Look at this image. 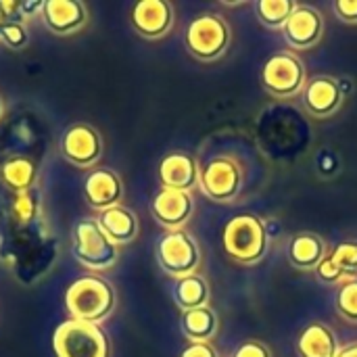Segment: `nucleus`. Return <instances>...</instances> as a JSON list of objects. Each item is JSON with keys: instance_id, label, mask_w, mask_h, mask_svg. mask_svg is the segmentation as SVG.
Listing matches in <instances>:
<instances>
[{"instance_id": "obj_1", "label": "nucleus", "mask_w": 357, "mask_h": 357, "mask_svg": "<svg viewBox=\"0 0 357 357\" xmlns=\"http://www.w3.org/2000/svg\"><path fill=\"white\" fill-rule=\"evenodd\" d=\"M117 305L115 289L100 276H82L65 291V310L71 320L100 324Z\"/></svg>"}, {"instance_id": "obj_2", "label": "nucleus", "mask_w": 357, "mask_h": 357, "mask_svg": "<svg viewBox=\"0 0 357 357\" xmlns=\"http://www.w3.org/2000/svg\"><path fill=\"white\" fill-rule=\"evenodd\" d=\"M222 245L226 255L241 266L259 264L270 249V234L266 224L251 213L234 215L224 226Z\"/></svg>"}, {"instance_id": "obj_3", "label": "nucleus", "mask_w": 357, "mask_h": 357, "mask_svg": "<svg viewBox=\"0 0 357 357\" xmlns=\"http://www.w3.org/2000/svg\"><path fill=\"white\" fill-rule=\"evenodd\" d=\"M71 253L82 268L92 272L111 270L119 259V247L102 232L96 218L75 222L71 232Z\"/></svg>"}, {"instance_id": "obj_4", "label": "nucleus", "mask_w": 357, "mask_h": 357, "mask_svg": "<svg viewBox=\"0 0 357 357\" xmlns=\"http://www.w3.org/2000/svg\"><path fill=\"white\" fill-rule=\"evenodd\" d=\"M54 357H111V341L100 324L65 320L52 333Z\"/></svg>"}, {"instance_id": "obj_5", "label": "nucleus", "mask_w": 357, "mask_h": 357, "mask_svg": "<svg viewBox=\"0 0 357 357\" xmlns=\"http://www.w3.org/2000/svg\"><path fill=\"white\" fill-rule=\"evenodd\" d=\"M232 29L218 13H203L195 17L184 33L186 50L201 63H213L228 52Z\"/></svg>"}, {"instance_id": "obj_6", "label": "nucleus", "mask_w": 357, "mask_h": 357, "mask_svg": "<svg viewBox=\"0 0 357 357\" xmlns=\"http://www.w3.org/2000/svg\"><path fill=\"white\" fill-rule=\"evenodd\" d=\"M259 82L274 98H293L307 84L305 65L295 52H276L261 65Z\"/></svg>"}, {"instance_id": "obj_7", "label": "nucleus", "mask_w": 357, "mask_h": 357, "mask_svg": "<svg viewBox=\"0 0 357 357\" xmlns=\"http://www.w3.org/2000/svg\"><path fill=\"white\" fill-rule=\"evenodd\" d=\"M155 255L159 268L176 280L197 274L201 266V249L197 241L184 230L163 234L157 243Z\"/></svg>"}, {"instance_id": "obj_8", "label": "nucleus", "mask_w": 357, "mask_h": 357, "mask_svg": "<svg viewBox=\"0 0 357 357\" xmlns=\"http://www.w3.org/2000/svg\"><path fill=\"white\" fill-rule=\"evenodd\" d=\"M201 192L213 203H232L243 190V169L232 157H213L199 172Z\"/></svg>"}, {"instance_id": "obj_9", "label": "nucleus", "mask_w": 357, "mask_h": 357, "mask_svg": "<svg viewBox=\"0 0 357 357\" xmlns=\"http://www.w3.org/2000/svg\"><path fill=\"white\" fill-rule=\"evenodd\" d=\"M61 155L75 167H94L102 157V138L98 130L88 123L67 128L61 138Z\"/></svg>"}, {"instance_id": "obj_10", "label": "nucleus", "mask_w": 357, "mask_h": 357, "mask_svg": "<svg viewBox=\"0 0 357 357\" xmlns=\"http://www.w3.org/2000/svg\"><path fill=\"white\" fill-rule=\"evenodd\" d=\"M130 23L140 38L161 40L172 31L176 10L167 0H140L130 10Z\"/></svg>"}, {"instance_id": "obj_11", "label": "nucleus", "mask_w": 357, "mask_h": 357, "mask_svg": "<svg viewBox=\"0 0 357 357\" xmlns=\"http://www.w3.org/2000/svg\"><path fill=\"white\" fill-rule=\"evenodd\" d=\"M345 88L333 75H316L303 88V107L316 119L333 117L345 102Z\"/></svg>"}, {"instance_id": "obj_12", "label": "nucleus", "mask_w": 357, "mask_h": 357, "mask_svg": "<svg viewBox=\"0 0 357 357\" xmlns=\"http://www.w3.org/2000/svg\"><path fill=\"white\" fill-rule=\"evenodd\" d=\"M324 17L318 8L310 4H297L287 25L282 27V36L293 50H310L324 36Z\"/></svg>"}, {"instance_id": "obj_13", "label": "nucleus", "mask_w": 357, "mask_h": 357, "mask_svg": "<svg viewBox=\"0 0 357 357\" xmlns=\"http://www.w3.org/2000/svg\"><path fill=\"white\" fill-rule=\"evenodd\" d=\"M192 211H195V201H192L190 192L161 188L151 201L153 218L167 232L184 230V226L192 218Z\"/></svg>"}, {"instance_id": "obj_14", "label": "nucleus", "mask_w": 357, "mask_h": 357, "mask_svg": "<svg viewBox=\"0 0 357 357\" xmlns=\"http://www.w3.org/2000/svg\"><path fill=\"white\" fill-rule=\"evenodd\" d=\"M82 195L84 201L100 213L109 207L121 205L123 182L117 172L109 167H94L82 184Z\"/></svg>"}, {"instance_id": "obj_15", "label": "nucleus", "mask_w": 357, "mask_h": 357, "mask_svg": "<svg viewBox=\"0 0 357 357\" xmlns=\"http://www.w3.org/2000/svg\"><path fill=\"white\" fill-rule=\"evenodd\" d=\"M44 25L54 36H73L88 23V8L79 0H48L42 15Z\"/></svg>"}, {"instance_id": "obj_16", "label": "nucleus", "mask_w": 357, "mask_h": 357, "mask_svg": "<svg viewBox=\"0 0 357 357\" xmlns=\"http://www.w3.org/2000/svg\"><path fill=\"white\" fill-rule=\"evenodd\" d=\"M199 165L197 159L188 153H180L174 151L169 155H165L159 163V182L163 188L169 190H182V192H190L197 184H199Z\"/></svg>"}, {"instance_id": "obj_17", "label": "nucleus", "mask_w": 357, "mask_h": 357, "mask_svg": "<svg viewBox=\"0 0 357 357\" xmlns=\"http://www.w3.org/2000/svg\"><path fill=\"white\" fill-rule=\"evenodd\" d=\"M328 253L326 241L316 232H297L289 243V261L293 268L303 272H316Z\"/></svg>"}, {"instance_id": "obj_18", "label": "nucleus", "mask_w": 357, "mask_h": 357, "mask_svg": "<svg viewBox=\"0 0 357 357\" xmlns=\"http://www.w3.org/2000/svg\"><path fill=\"white\" fill-rule=\"evenodd\" d=\"M96 222L102 228V232L117 247L130 245L132 241H136V236L140 232V222H138L136 213L132 209H128L126 205H115V207L100 211Z\"/></svg>"}, {"instance_id": "obj_19", "label": "nucleus", "mask_w": 357, "mask_h": 357, "mask_svg": "<svg viewBox=\"0 0 357 357\" xmlns=\"http://www.w3.org/2000/svg\"><path fill=\"white\" fill-rule=\"evenodd\" d=\"M295 349L299 357H337L341 345L328 324L314 322L299 333Z\"/></svg>"}, {"instance_id": "obj_20", "label": "nucleus", "mask_w": 357, "mask_h": 357, "mask_svg": "<svg viewBox=\"0 0 357 357\" xmlns=\"http://www.w3.org/2000/svg\"><path fill=\"white\" fill-rule=\"evenodd\" d=\"M218 328H220V318L209 305L182 312L180 331L190 343H211V339L218 335Z\"/></svg>"}, {"instance_id": "obj_21", "label": "nucleus", "mask_w": 357, "mask_h": 357, "mask_svg": "<svg viewBox=\"0 0 357 357\" xmlns=\"http://www.w3.org/2000/svg\"><path fill=\"white\" fill-rule=\"evenodd\" d=\"M36 180H38V165L29 157L15 155V157H8L6 161H2V165H0V182L13 195L31 190Z\"/></svg>"}, {"instance_id": "obj_22", "label": "nucleus", "mask_w": 357, "mask_h": 357, "mask_svg": "<svg viewBox=\"0 0 357 357\" xmlns=\"http://www.w3.org/2000/svg\"><path fill=\"white\" fill-rule=\"evenodd\" d=\"M172 295H174V303L182 312H188V310L209 305V295L211 293H209L207 280L203 276H199V274H192V276L176 280Z\"/></svg>"}, {"instance_id": "obj_23", "label": "nucleus", "mask_w": 357, "mask_h": 357, "mask_svg": "<svg viewBox=\"0 0 357 357\" xmlns=\"http://www.w3.org/2000/svg\"><path fill=\"white\" fill-rule=\"evenodd\" d=\"M297 8L295 0H259L255 4L257 10V19L276 31H282V27L287 25L289 17L293 15V10Z\"/></svg>"}, {"instance_id": "obj_24", "label": "nucleus", "mask_w": 357, "mask_h": 357, "mask_svg": "<svg viewBox=\"0 0 357 357\" xmlns=\"http://www.w3.org/2000/svg\"><path fill=\"white\" fill-rule=\"evenodd\" d=\"M335 310L345 322L357 324V278H349L339 287L335 297Z\"/></svg>"}, {"instance_id": "obj_25", "label": "nucleus", "mask_w": 357, "mask_h": 357, "mask_svg": "<svg viewBox=\"0 0 357 357\" xmlns=\"http://www.w3.org/2000/svg\"><path fill=\"white\" fill-rule=\"evenodd\" d=\"M8 211H10V218L15 220V224H19V226H25V224L33 222L36 215H38V199H36V195L31 190L13 195Z\"/></svg>"}, {"instance_id": "obj_26", "label": "nucleus", "mask_w": 357, "mask_h": 357, "mask_svg": "<svg viewBox=\"0 0 357 357\" xmlns=\"http://www.w3.org/2000/svg\"><path fill=\"white\" fill-rule=\"evenodd\" d=\"M333 261L339 266V270L345 274V278H357V241L339 243L331 253Z\"/></svg>"}, {"instance_id": "obj_27", "label": "nucleus", "mask_w": 357, "mask_h": 357, "mask_svg": "<svg viewBox=\"0 0 357 357\" xmlns=\"http://www.w3.org/2000/svg\"><path fill=\"white\" fill-rule=\"evenodd\" d=\"M0 42L10 50H23L29 44V33L25 29V23L0 21Z\"/></svg>"}, {"instance_id": "obj_28", "label": "nucleus", "mask_w": 357, "mask_h": 357, "mask_svg": "<svg viewBox=\"0 0 357 357\" xmlns=\"http://www.w3.org/2000/svg\"><path fill=\"white\" fill-rule=\"evenodd\" d=\"M316 276H318V280L324 282V284H339V287L347 280L345 274L339 270V266L333 261L331 255H326V257L322 259V264L316 268Z\"/></svg>"}, {"instance_id": "obj_29", "label": "nucleus", "mask_w": 357, "mask_h": 357, "mask_svg": "<svg viewBox=\"0 0 357 357\" xmlns=\"http://www.w3.org/2000/svg\"><path fill=\"white\" fill-rule=\"evenodd\" d=\"M230 357H274L270 347L261 341H243L241 345L234 347V351L230 354Z\"/></svg>"}, {"instance_id": "obj_30", "label": "nucleus", "mask_w": 357, "mask_h": 357, "mask_svg": "<svg viewBox=\"0 0 357 357\" xmlns=\"http://www.w3.org/2000/svg\"><path fill=\"white\" fill-rule=\"evenodd\" d=\"M333 10L343 23H357V0H335Z\"/></svg>"}, {"instance_id": "obj_31", "label": "nucleus", "mask_w": 357, "mask_h": 357, "mask_svg": "<svg viewBox=\"0 0 357 357\" xmlns=\"http://www.w3.org/2000/svg\"><path fill=\"white\" fill-rule=\"evenodd\" d=\"M180 357H220V354L211 343H188Z\"/></svg>"}, {"instance_id": "obj_32", "label": "nucleus", "mask_w": 357, "mask_h": 357, "mask_svg": "<svg viewBox=\"0 0 357 357\" xmlns=\"http://www.w3.org/2000/svg\"><path fill=\"white\" fill-rule=\"evenodd\" d=\"M337 357H357V341L356 343H349V345H343L339 349Z\"/></svg>"}, {"instance_id": "obj_33", "label": "nucleus", "mask_w": 357, "mask_h": 357, "mask_svg": "<svg viewBox=\"0 0 357 357\" xmlns=\"http://www.w3.org/2000/svg\"><path fill=\"white\" fill-rule=\"evenodd\" d=\"M4 115V100H2V96H0V117Z\"/></svg>"}, {"instance_id": "obj_34", "label": "nucleus", "mask_w": 357, "mask_h": 357, "mask_svg": "<svg viewBox=\"0 0 357 357\" xmlns=\"http://www.w3.org/2000/svg\"><path fill=\"white\" fill-rule=\"evenodd\" d=\"M0 21H2V17H0Z\"/></svg>"}]
</instances>
